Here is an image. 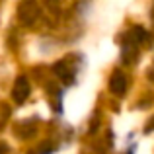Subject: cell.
<instances>
[{"label": "cell", "instance_id": "obj_4", "mask_svg": "<svg viewBox=\"0 0 154 154\" xmlns=\"http://www.w3.org/2000/svg\"><path fill=\"white\" fill-rule=\"evenodd\" d=\"M152 129H154V117H152L150 121H148V127H146V133H148V131H152Z\"/></svg>", "mask_w": 154, "mask_h": 154}, {"label": "cell", "instance_id": "obj_2", "mask_svg": "<svg viewBox=\"0 0 154 154\" xmlns=\"http://www.w3.org/2000/svg\"><path fill=\"white\" fill-rule=\"evenodd\" d=\"M109 88H111V92H113V94L123 96V94H125V90H127V78H125V76L121 74L119 70H117V72H113L111 80H109Z\"/></svg>", "mask_w": 154, "mask_h": 154}, {"label": "cell", "instance_id": "obj_3", "mask_svg": "<svg viewBox=\"0 0 154 154\" xmlns=\"http://www.w3.org/2000/svg\"><path fill=\"white\" fill-rule=\"evenodd\" d=\"M55 72L63 78V82H66V84H72L74 82V70H68V66H66V63L64 60H60V63H57L55 64Z\"/></svg>", "mask_w": 154, "mask_h": 154}, {"label": "cell", "instance_id": "obj_1", "mask_svg": "<svg viewBox=\"0 0 154 154\" xmlns=\"http://www.w3.org/2000/svg\"><path fill=\"white\" fill-rule=\"evenodd\" d=\"M12 96H14L16 103H23L29 96V82H27L26 76H20L14 84V90H12Z\"/></svg>", "mask_w": 154, "mask_h": 154}]
</instances>
